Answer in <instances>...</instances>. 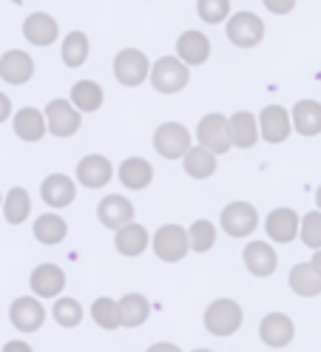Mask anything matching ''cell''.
Wrapping results in <instances>:
<instances>
[{"instance_id": "obj_24", "label": "cell", "mask_w": 321, "mask_h": 352, "mask_svg": "<svg viewBox=\"0 0 321 352\" xmlns=\"http://www.w3.org/2000/svg\"><path fill=\"white\" fill-rule=\"evenodd\" d=\"M32 233H34V239L40 241V245L54 248V245H60V241H66V236H69V222H66V219H63L60 213H43V216L34 219Z\"/></svg>"}, {"instance_id": "obj_40", "label": "cell", "mask_w": 321, "mask_h": 352, "mask_svg": "<svg viewBox=\"0 0 321 352\" xmlns=\"http://www.w3.org/2000/svg\"><path fill=\"white\" fill-rule=\"evenodd\" d=\"M0 352H34V346L29 341H23V338H12V341L3 344V349H0Z\"/></svg>"}, {"instance_id": "obj_18", "label": "cell", "mask_w": 321, "mask_h": 352, "mask_svg": "<svg viewBox=\"0 0 321 352\" xmlns=\"http://www.w3.org/2000/svg\"><path fill=\"white\" fill-rule=\"evenodd\" d=\"M290 114H287V108L282 105H267L265 111L259 114V134L273 142V145H279L290 137Z\"/></svg>"}, {"instance_id": "obj_7", "label": "cell", "mask_w": 321, "mask_h": 352, "mask_svg": "<svg viewBox=\"0 0 321 352\" xmlns=\"http://www.w3.org/2000/svg\"><path fill=\"white\" fill-rule=\"evenodd\" d=\"M219 225L230 239H245L259 228V210H256L250 202H230L222 208Z\"/></svg>"}, {"instance_id": "obj_47", "label": "cell", "mask_w": 321, "mask_h": 352, "mask_svg": "<svg viewBox=\"0 0 321 352\" xmlns=\"http://www.w3.org/2000/svg\"><path fill=\"white\" fill-rule=\"evenodd\" d=\"M12 3H20V0H12Z\"/></svg>"}, {"instance_id": "obj_5", "label": "cell", "mask_w": 321, "mask_h": 352, "mask_svg": "<svg viewBox=\"0 0 321 352\" xmlns=\"http://www.w3.org/2000/svg\"><path fill=\"white\" fill-rule=\"evenodd\" d=\"M225 32H228V40L233 46L253 49V46H259L262 37H265V23H262V17L253 14V12H236V14H230Z\"/></svg>"}, {"instance_id": "obj_34", "label": "cell", "mask_w": 321, "mask_h": 352, "mask_svg": "<svg viewBox=\"0 0 321 352\" xmlns=\"http://www.w3.org/2000/svg\"><path fill=\"white\" fill-rule=\"evenodd\" d=\"M213 245H217V225L208 222V219H197L188 228V248L194 253H208Z\"/></svg>"}, {"instance_id": "obj_10", "label": "cell", "mask_w": 321, "mask_h": 352, "mask_svg": "<svg viewBox=\"0 0 321 352\" xmlns=\"http://www.w3.org/2000/svg\"><path fill=\"white\" fill-rule=\"evenodd\" d=\"M197 140L205 151H210L213 157L219 153H228L230 151V125H228V117L222 114H208L199 120V128H197Z\"/></svg>"}, {"instance_id": "obj_26", "label": "cell", "mask_w": 321, "mask_h": 352, "mask_svg": "<svg viewBox=\"0 0 321 352\" xmlns=\"http://www.w3.org/2000/svg\"><path fill=\"white\" fill-rule=\"evenodd\" d=\"M120 324L134 329V327H142L148 318H151V301H148L142 293H125L120 301Z\"/></svg>"}, {"instance_id": "obj_35", "label": "cell", "mask_w": 321, "mask_h": 352, "mask_svg": "<svg viewBox=\"0 0 321 352\" xmlns=\"http://www.w3.org/2000/svg\"><path fill=\"white\" fill-rule=\"evenodd\" d=\"M91 321L100 327V329H120V307H117V298H109V296H100L94 298L91 304Z\"/></svg>"}, {"instance_id": "obj_37", "label": "cell", "mask_w": 321, "mask_h": 352, "mask_svg": "<svg viewBox=\"0 0 321 352\" xmlns=\"http://www.w3.org/2000/svg\"><path fill=\"white\" fill-rule=\"evenodd\" d=\"M298 236L310 250H321V213H305L302 222H298Z\"/></svg>"}, {"instance_id": "obj_23", "label": "cell", "mask_w": 321, "mask_h": 352, "mask_svg": "<svg viewBox=\"0 0 321 352\" xmlns=\"http://www.w3.org/2000/svg\"><path fill=\"white\" fill-rule=\"evenodd\" d=\"M57 20L46 12H34L23 20V37L29 43H34V46H52V43L57 40Z\"/></svg>"}, {"instance_id": "obj_4", "label": "cell", "mask_w": 321, "mask_h": 352, "mask_svg": "<svg viewBox=\"0 0 321 352\" xmlns=\"http://www.w3.org/2000/svg\"><path fill=\"white\" fill-rule=\"evenodd\" d=\"M151 248L157 253L159 261L165 264H177L188 256V230L179 225H162L154 236H151Z\"/></svg>"}, {"instance_id": "obj_27", "label": "cell", "mask_w": 321, "mask_h": 352, "mask_svg": "<svg viewBox=\"0 0 321 352\" xmlns=\"http://www.w3.org/2000/svg\"><path fill=\"white\" fill-rule=\"evenodd\" d=\"M287 284H290V290H293L298 298H316V296H321V278H318V273L310 267V261L293 264L290 276H287Z\"/></svg>"}, {"instance_id": "obj_36", "label": "cell", "mask_w": 321, "mask_h": 352, "mask_svg": "<svg viewBox=\"0 0 321 352\" xmlns=\"http://www.w3.org/2000/svg\"><path fill=\"white\" fill-rule=\"evenodd\" d=\"M85 60H89V37L82 32H71L63 40V63H66L69 69H80Z\"/></svg>"}, {"instance_id": "obj_13", "label": "cell", "mask_w": 321, "mask_h": 352, "mask_svg": "<svg viewBox=\"0 0 321 352\" xmlns=\"http://www.w3.org/2000/svg\"><path fill=\"white\" fill-rule=\"evenodd\" d=\"M97 219H100L102 228L117 233L120 228L134 222V205H131V199H125V196L109 193V196H102L100 205H97Z\"/></svg>"}, {"instance_id": "obj_25", "label": "cell", "mask_w": 321, "mask_h": 352, "mask_svg": "<svg viewBox=\"0 0 321 352\" xmlns=\"http://www.w3.org/2000/svg\"><path fill=\"white\" fill-rule=\"evenodd\" d=\"M177 60L185 65H202L210 57V40L202 32H185L177 40Z\"/></svg>"}, {"instance_id": "obj_39", "label": "cell", "mask_w": 321, "mask_h": 352, "mask_svg": "<svg viewBox=\"0 0 321 352\" xmlns=\"http://www.w3.org/2000/svg\"><path fill=\"white\" fill-rule=\"evenodd\" d=\"M262 3H265L267 12H273V14H287V12H293L296 0H262Z\"/></svg>"}, {"instance_id": "obj_1", "label": "cell", "mask_w": 321, "mask_h": 352, "mask_svg": "<svg viewBox=\"0 0 321 352\" xmlns=\"http://www.w3.org/2000/svg\"><path fill=\"white\" fill-rule=\"evenodd\" d=\"M202 324H205V329L210 336L230 338V336H236L242 329L245 310H242V304L233 301V298H217V301L208 304V310L202 316Z\"/></svg>"}, {"instance_id": "obj_17", "label": "cell", "mask_w": 321, "mask_h": 352, "mask_svg": "<svg viewBox=\"0 0 321 352\" xmlns=\"http://www.w3.org/2000/svg\"><path fill=\"white\" fill-rule=\"evenodd\" d=\"M298 222H302V219H298V213L293 208H276L265 219V233L276 245H290L298 236Z\"/></svg>"}, {"instance_id": "obj_44", "label": "cell", "mask_w": 321, "mask_h": 352, "mask_svg": "<svg viewBox=\"0 0 321 352\" xmlns=\"http://www.w3.org/2000/svg\"><path fill=\"white\" fill-rule=\"evenodd\" d=\"M316 205H318V213H321V185H318V190H316Z\"/></svg>"}, {"instance_id": "obj_3", "label": "cell", "mask_w": 321, "mask_h": 352, "mask_svg": "<svg viewBox=\"0 0 321 352\" xmlns=\"http://www.w3.org/2000/svg\"><path fill=\"white\" fill-rule=\"evenodd\" d=\"M190 131L182 122H162L154 131V151L162 160H182L190 151Z\"/></svg>"}, {"instance_id": "obj_6", "label": "cell", "mask_w": 321, "mask_h": 352, "mask_svg": "<svg viewBox=\"0 0 321 352\" xmlns=\"http://www.w3.org/2000/svg\"><path fill=\"white\" fill-rule=\"evenodd\" d=\"M9 321L17 333L32 336L46 324V307H43V301L34 296H17L9 304Z\"/></svg>"}, {"instance_id": "obj_28", "label": "cell", "mask_w": 321, "mask_h": 352, "mask_svg": "<svg viewBox=\"0 0 321 352\" xmlns=\"http://www.w3.org/2000/svg\"><path fill=\"white\" fill-rule=\"evenodd\" d=\"M230 142L236 148H253L256 142H259V122H256V117L250 111H236L230 120Z\"/></svg>"}, {"instance_id": "obj_38", "label": "cell", "mask_w": 321, "mask_h": 352, "mask_svg": "<svg viewBox=\"0 0 321 352\" xmlns=\"http://www.w3.org/2000/svg\"><path fill=\"white\" fill-rule=\"evenodd\" d=\"M197 12L205 23H222L230 14V0H199Z\"/></svg>"}, {"instance_id": "obj_14", "label": "cell", "mask_w": 321, "mask_h": 352, "mask_svg": "<svg viewBox=\"0 0 321 352\" xmlns=\"http://www.w3.org/2000/svg\"><path fill=\"white\" fill-rule=\"evenodd\" d=\"M242 261H245L247 273L256 278H267L279 267V256H276L270 241H247L242 250Z\"/></svg>"}, {"instance_id": "obj_41", "label": "cell", "mask_w": 321, "mask_h": 352, "mask_svg": "<svg viewBox=\"0 0 321 352\" xmlns=\"http://www.w3.org/2000/svg\"><path fill=\"white\" fill-rule=\"evenodd\" d=\"M145 352H185L179 344H174V341H157V344H151Z\"/></svg>"}, {"instance_id": "obj_15", "label": "cell", "mask_w": 321, "mask_h": 352, "mask_svg": "<svg viewBox=\"0 0 321 352\" xmlns=\"http://www.w3.org/2000/svg\"><path fill=\"white\" fill-rule=\"evenodd\" d=\"M77 182L82 188H105L111 182V176H114V165L109 162V157H102V153H89V157H82L77 162Z\"/></svg>"}, {"instance_id": "obj_45", "label": "cell", "mask_w": 321, "mask_h": 352, "mask_svg": "<svg viewBox=\"0 0 321 352\" xmlns=\"http://www.w3.org/2000/svg\"><path fill=\"white\" fill-rule=\"evenodd\" d=\"M190 352H217V349H205V346H197V349H190Z\"/></svg>"}, {"instance_id": "obj_20", "label": "cell", "mask_w": 321, "mask_h": 352, "mask_svg": "<svg viewBox=\"0 0 321 352\" xmlns=\"http://www.w3.org/2000/svg\"><path fill=\"white\" fill-rule=\"evenodd\" d=\"M117 176H120V182L128 190H145L148 185L154 182V168H151V162L142 160V157H128V160L120 162Z\"/></svg>"}, {"instance_id": "obj_12", "label": "cell", "mask_w": 321, "mask_h": 352, "mask_svg": "<svg viewBox=\"0 0 321 352\" xmlns=\"http://www.w3.org/2000/svg\"><path fill=\"white\" fill-rule=\"evenodd\" d=\"M296 338V324L287 313H267L259 321V341L270 349H285Z\"/></svg>"}, {"instance_id": "obj_8", "label": "cell", "mask_w": 321, "mask_h": 352, "mask_svg": "<svg viewBox=\"0 0 321 352\" xmlns=\"http://www.w3.org/2000/svg\"><path fill=\"white\" fill-rule=\"evenodd\" d=\"M29 287H32V296L40 298V301H49V298H60L63 290H66V270L60 264H37L29 276Z\"/></svg>"}, {"instance_id": "obj_21", "label": "cell", "mask_w": 321, "mask_h": 352, "mask_svg": "<svg viewBox=\"0 0 321 352\" xmlns=\"http://www.w3.org/2000/svg\"><path fill=\"white\" fill-rule=\"evenodd\" d=\"M32 74H34V60L26 52L12 49L0 57V77H3L9 85H23L32 80Z\"/></svg>"}, {"instance_id": "obj_29", "label": "cell", "mask_w": 321, "mask_h": 352, "mask_svg": "<svg viewBox=\"0 0 321 352\" xmlns=\"http://www.w3.org/2000/svg\"><path fill=\"white\" fill-rule=\"evenodd\" d=\"M14 134L23 142H37L46 137V117L37 108H20L14 114Z\"/></svg>"}, {"instance_id": "obj_46", "label": "cell", "mask_w": 321, "mask_h": 352, "mask_svg": "<svg viewBox=\"0 0 321 352\" xmlns=\"http://www.w3.org/2000/svg\"><path fill=\"white\" fill-rule=\"evenodd\" d=\"M0 208H3V193H0Z\"/></svg>"}, {"instance_id": "obj_30", "label": "cell", "mask_w": 321, "mask_h": 352, "mask_svg": "<svg viewBox=\"0 0 321 352\" xmlns=\"http://www.w3.org/2000/svg\"><path fill=\"white\" fill-rule=\"evenodd\" d=\"M182 168L190 179H208V176L217 173V157L202 145H190V151L182 157Z\"/></svg>"}, {"instance_id": "obj_2", "label": "cell", "mask_w": 321, "mask_h": 352, "mask_svg": "<svg viewBox=\"0 0 321 352\" xmlns=\"http://www.w3.org/2000/svg\"><path fill=\"white\" fill-rule=\"evenodd\" d=\"M148 77H151V82H154V88L159 94H177V91H182V88L188 85L190 72H188V65L179 63L177 57H159L151 65Z\"/></svg>"}, {"instance_id": "obj_33", "label": "cell", "mask_w": 321, "mask_h": 352, "mask_svg": "<svg viewBox=\"0 0 321 352\" xmlns=\"http://www.w3.org/2000/svg\"><path fill=\"white\" fill-rule=\"evenodd\" d=\"M32 213V196L23 188H12L3 196V216L9 225H23Z\"/></svg>"}, {"instance_id": "obj_43", "label": "cell", "mask_w": 321, "mask_h": 352, "mask_svg": "<svg viewBox=\"0 0 321 352\" xmlns=\"http://www.w3.org/2000/svg\"><path fill=\"white\" fill-rule=\"evenodd\" d=\"M310 267L318 273V278H321V250H316L313 253V258H310Z\"/></svg>"}, {"instance_id": "obj_16", "label": "cell", "mask_w": 321, "mask_h": 352, "mask_svg": "<svg viewBox=\"0 0 321 352\" xmlns=\"http://www.w3.org/2000/svg\"><path fill=\"white\" fill-rule=\"evenodd\" d=\"M40 196L49 208H69L77 199V182L66 173H49L40 185Z\"/></svg>"}, {"instance_id": "obj_32", "label": "cell", "mask_w": 321, "mask_h": 352, "mask_svg": "<svg viewBox=\"0 0 321 352\" xmlns=\"http://www.w3.org/2000/svg\"><path fill=\"white\" fill-rule=\"evenodd\" d=\"M52 318H54L63 329H77V327L82 324V318H85V310H82V304H80L77 298L60 296V298H54V304H52Z\"/></svg>"}, {"instance_id": "obj_19", "label": "cell", "mask_w": 321, "mask_h": 352, "mask_svg": "<svg viewBox=\"0 0 321 352\" xmlns=\"http://www.w3.org/2000/svg\"><path fill=\"white\" fill-rule=\"evenodd\" d=\"M148 245H151V233H148L140 222H131V225H125L114 233V248L120 256L125 258H137L148 250Z\"/></svg>"}, {"instance_id": "obj_31", "label": "cell", "mask_w": 321, "mask_h": 352, "mask_svg": "<svg viewBox=\"0 0 321 352\" xmlns=\"http://www.w3.org/2000/svg\"><path fill=\"white\" fill-rule=\"evenodd\" d=\"M71 105L80 114H94L102 105V88L94 80H80L71 88Z\"/></svg>"}, {"instance_id": "obj_22", "label": "cell", "mask_w": 321, "mask_h": 352, "mask_svg": "<svg viewBox=\"0 0 321 352\" xmlns=\"http://www.w3.org/2000/svg\"><path fill=\"white\" fill-rule=\"evenodd\" d=\"M290 125L302 137H318L321 134V102H316V100H298L293 105Z\"/></svg>"}, {"instance_id": "obj_9", "label": "cell", "mask_w": 321, "mask_h": 352, "mask_svg": "<svg viewBox=\"0 0 321 352\" xmlns=\"http://www.w3.org/2000/svg\"><path fill=\"white\" fill-rule=\"evenodd\" d=\"M43 117H46V131L52 137H60V140H66L71 134H77L80 131V111L69 102V100H52L46 105V111H43Z\"/></svg>"}, {"instance_id": "obj_11", "label": "cell", "mask_w": 321, "mask_h": 352, "mask_svg": "<svg viewBox=\"0 0 321 352\" xmlns=\"http://www.w3.org/2000/svg\"><path fill=\"white\" fill-rule=\"evenodd\" d=\"M148 72H151V63H148V57L140 49H122L114 57V77L128 88L142 85L148 80Z\"/></svg>"}, {"instance_id": "obj_42", "label": "cell", "mask_w": 321, "mask_h": 352, "mask_svg": "<svg viewBox=\"0 0 321 352\" xmlns=\"http://www.w3.org/2000/svg\"><path fill=\"white\" fill-rule=\"evenodd\" d=\"M12 117V100L6 94H0V122Z\"/></svg>"}]
</instances>
